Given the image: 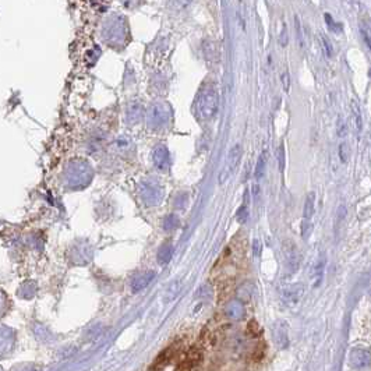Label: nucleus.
<instances>
[{
  "label": "nucleus",
  "mask_w": 371,
  "mask_h": 371,
  "mask_svg": "<svg viewBox=\"0 0 371 371\" xmlns=\"http://www.w3.org/2000/svg\"><path fill=\"white\" fill-rule=\"evenodd\" d=\"M195 106H197V113L201 119L208 120V119L213 117L216 115L218 106H219V97H218L216 89L212 88V87H205L198 94Z\"/></svg>",
  "instance_id": "f257e3e1"
},
{
  "label": "nucleus",
  "mask_w": 371,
  "mask_h": 371,
  "mask_svg": "<svg viewBox=\"0 0 371 371\" xmlns=\"http://www.w3.org/2000/svg\"><path fill=\"white\" fill-rule=\"evenodd\" d=\"M141 198L145 205H158L163 198V187L158 180L148 177L141 183Z\"/></svg>",
  "instance_id": "f03ea898"
},
{
  "label": "nucleus",
  "mask_w": 371,
  "mask_h": 371,
  "mask_svg": "<svg viewBox=\"0 0 371 371\" xmlns=\"http://www.w3.org/2000/svg\"><path fill=\"white\" fill-rule=\"evenodd\" d=\"M91 170L89 168L82 163V162H74L71 163L70 169H69V175H67V179H69V185L74 188H80L82 186L88 185L89 180H91Z\"/></svg>",
  "instance_id": "7ed1b4c3"
},
{
  "label": "nucleus",
  "mask_w": 371,
  "mask_h": 371,
  "mask_svg": "<svg viewBox=\"0 0 371 371\" xmlns=\"http://www.w3.org/2000/svg\"><path fill=\"white\" fill-rule=\"evenodd\" d=\"M241 154H243V150H241V145L240 144H235L232 148L228 152V158H226V162H225V166L222 169L221 175H219V185H223L225 182H228L230 179V176L235 173V170L238 168V162L241 159Z\"/></svg>",
  "instance_id": "20e7f679"
},
{
  "label": "nucleus",
  "mask_w": 371,
  "mask_h": 371,
  "mask_svg": "<svg viewBox=\"0 0 371 371\" xmlns=\"http://www.w3.org/2000/svg\"><path fill=\"white\" fill-rule=\"evenodd\" d=\"M169 110L168 107L162 104H155L151 106L148 110V124L152 129H160L168 123Z\"/></svg>",
  "instance_id": "39448f33"
},
{
  "label": "nucleus",
  "mask_w": 371,
  "mask_h": 371,
  "mask_svg": "<svg viewBox=\"0 0 371 371\" xmlns=\"http://www.w3.org/2000/svg\"><path fill=\"white\" fill-rule=\"evenodd\" d=\"M283 253L286 258V265L291 272H296L300 265V253L293 241H285L283 244Z\"/></svg>",
  "instance_id": "423d86ee"
},
{
  "label": "nucleus",
  "mask_w": 371,
  "mask_h": 371,
  "mask_svg": "<svg viewBox=\"0 0 371 371\" xmlns=\"http://www.w3.org/2000/svg\"><path fill=\"white\" fill-rule=\"evenodd\" d=\"M203 362V352L198 347H191L180 364V371H197Z\"/></svg>",
  "instance_id": "0eeeda50"
},
{
  "label": "nucleus",
  "mask_w": 371,
  "mask_h": 371,
  "mask_svg": "<svg viewBox=\"0 0 371 371\" xmlns=\"http://www.w3.org/2000/svg\"><path fill=\"white\" fill-rule=\"evenodd\" d=\"M152 162H154V166L160 172L169 168V150L166 148V145L159 144L158 147H155V150L152 152Z\"/></svg>",
  "instance_id": "6e6552de"
},
{
  "label": "nucleus",
  "mask_w": 371,
  "mask_h": 371,
  "mask_svg": "<svg viewBox=\"0 0 371 371\" xmlns=\"http://www.w3.org/2000/svg\"><path fill=\"white\" fill-rule=\"evenodd\" d=\"M304 293V286L300 283H294L288 288H285L282 292V299L288 306H294L297 304Z\"/></svg>",
  "instance_id": "1a4fd4ad"
},
{
  "label": "nucleus",
  "mask_w": 371,
  "mask_h": 371,
  "mask_svg": "<svg viewBox=\"0 0 371 371\" xmlns=\"http://www.w3.org/2000/svg\"><path fill=\"white\" fill-rule=\"evenodd\" d=\"M154 278H155V272L154 271H147V272H142L138 276H135L132 282V291L134 293L144 291L154 281Z\"/></svg>",
  "instance_id": "9d476101"
},
{
  "label": "nucleus",
  "mask_w": 371,
  "mask_h": 371,
  "mask_svg": "<svg viewBox=\"0 0 371 371\" xmlns=\"http://www.w3.org/2000/svg\"><path fill=\"white\" fill-rule=\"evenodd\" d=\"M173 354H175V346H169V347H166L163 352H160V353L158 354V357L155 359V362H154V364L151 366V370H162L165 366H168L169 363H170V360H172V357H173Z\"/></svg>",
  "instance_id": "9b49d317"
},
{
  "label": "nucleus",
  "mask_w": 371,
  "mask_h": 371,
  "mask_svg": "<svg viewBox=\"0 0 371 371\" xmlns=\"http://www.w3.org/2000/svg\"><path fill=\"white\" fill-rule=\"evenodd\" d=\"M350 359H352L354 367L363 369V367H367L370 363V353L363 349H354L350 354Z\"/></svg>",
  "instance_id": "f8f14e48"
},
{
  "label": "nucleus",
  "mask_w": 371,
  "mask_h": 371,
  "mask_svg": "<svg viewBox=\"0 0 371 371\" xmlns=\"http://www.w3.org/2000/svg\"><path fill=\"white\" fill-rule=\"evenodd\" d=\"M350 113H352V123H353L354 130L357 132H360L363 129L362 109H360V105L354 99L350 101Z\"/></svg>",
  "instance_id": "ddd939ff"
},
{
  "label": "nucleus",
  "mask_w": 371,
  "mask_h": 371,
  "mask_svg": "<svg viewBox=\"0 0 371 371\" xmlns=\"http://www.w3.org/2000/svg\"><path fill=\"white\" fill-rule=\"evenodd\" d=\"M142 115H144V106L135 101V102H132L129 107H127V120L130 123H137L141 120Z\"/></svg>",
  "instance_id": "4468645a"
},
{
  "label": "nucleus",
  "mask_w": 371,
  "mask_h": 371,
  "mask_svg": "<svg viewBox=\"0 0 371 371\" xmlns=\"http://www.w3.org/2000/svg\"><path fill=\"white\" fill-rule=\"evenodd\" d=\"M225 313L232 319H240L244 316V306H243L241 301L238 300L230 301L229 304L226 306V309H225Z\"/></svg>",
  "instance_id": "2eb2a0df"
},
{
  "label": "nucleus",
  "mask_w": 371,
  "mask_h": 371,
  "mask_svg": "<svg viewBox=\"0 0 371 371\" xmlns=\"http://www.w3.org/2000/svg\"><path fill=\"white\" fill-rule=\"evenodd\" d=\"M173 253H175V247L173 244L170 243H165L162 244L158 250V254H157V260L160 265H166L172 260L173 257Z\"/></svg>",
  "instance_id": "dca6fc26"
},
{
  "label": "nucleus",
  "mask_w": 371,
  "mask_h": 371,
  "mask_svg": "<svg viewBox=\"0 0 371 371\" xmlns=\"http://www.w3.org/2000/svg\"><path fill=\"white\" fill-rule=\"evenodd\" d=\"M314 210H316V193L311 191L306 197V203H304V208H303V218H304V221L309 222L311 219V216L314 215Z\"/></svg>",
  "instance_id": "f3484780"
},
{
  "label": "nucleus",
  "mask_w": 371,
  "mask_h": 371,
  "mask_svg": "<svg viewBox=\"0 0 371 371\" xmlns=\"http://www.w3.org/2000/svg\"><path fill=\"white\" fill-rule=\"evenodd\" d=\"M266 160H268V152H266V151H263L261 155L258 157L256 170H254V176H256L257 180H260V179L264 177L265 169H266Z\"/></svg>",
  "instance_id": "a211bd4d"
},
{
  "label": "nucleus",
  "mask_w": 371,
  "mask_h": 371,
  "mask_svg": "<svg viewBox=\"0 0 371 371\" xmlns=\"http://www.w3.org/2000/svg\"><path fill=\"white\" fill-rule=\"evenodd\" d=\"M318 38H319V44H321V49H322L324 54L327 57H332L334 56V45L331 42V39L325 34H319Z\"/></svg>",
  "instance_id": "6ab92c4d"
},
{
  "label": "nucleus",
  "mask_w": 371,
  "mask_h": 371,
  "mask_svg": "<svg viewBox=\"0 0 371 371\" xmlns=\"http://www.w3.org/2000/svg\"><path fill=\"white\" fill-rule=\"evenodd\" d=\"M276 329H278V332L275 331V341H276V344H279V346L285 347V346L288 344V334H286V328L283 327V325H278Z\"/></svg>",
  "instance_id": "aec40b11"
},
{
  "label": "nucleus",
  "mask_w": 371,
  "mask_h": 371,
  "mask_svg": "<svg viewBox=\"0 0 371 371\" xmlns=\"http://www.w3.org/2000/svg\"><path fill=\"white\" fill-rule=\"evenodd\" d=\"M179 226V218H177L176 215H173V213H170L168 215L166 218H165V221H163V229L165 230H175Z\"/></svg>",
  "instance_id": "412c9836"
},
{
  "label": "nucleus",
  "mask_w": 371,
  "mask_h": 371,
  "mask_svg": "<svg viewBox=\"0 0 371 371\" xmlns=\"http://www.w3.org/2000/svg\"><path fill=\"white\" fill-rule=\"evenodd\" d=\"M360 32H362L363 39H364V42L366 45L369 46V49L371 51V28L370 26H367L366 23H362L360 24Z\"/></svg>",
  "instance_id": "4be33fe9"
},
{
  "label": "nucleus",
  "mask_w": 371,
  "mask_h": 371,
  "mask_svg": "<svg viewBox=\"0 0 371 371\" xmlns=\"http://www.w3.org/2000/svg\"><path fill=\"white\" fill-rule=\"evenodd\" d=\"M236 218H238V221L240 222V223H244V222H247V219H248L247 204H244L243 207H240V208H238V213H236Z\"/></svg>",
  "instance_id": "5701e85b"
},
{
  "label": "nucleus",
  "mask_w": 371,
  "mask_h": 371,
  "mask_svg": "<svg viewBox=\"0 0 371 371\" xmlns=\"http://www.w3.org/2000/svg\"><path fill=\"white\" fill-rule=\"evenodd\" d=\"M339 158L342 162H347V159H349V147H347V144L346 142H342L341 145H339Z\"/></svg>",
  "instance_id": "b1692460"
},
{
  "label": "nucleus",
  "mask_w": 371,
  "mask_h": 371,
  "mask_svg": "<svg viewBox=\"0 0 371 371\" xmlns=\"http://www.w3.org/2000/svg\"><path fill=\"white\" fill-rule=\"evenodd\" d=\"M294 26H296V34H297V41H299V45L303 46L304 45V41H303V34H301V26H300V20L296 16L294 17Z\"/></svg>",
  "instance_id": "393cba45"
},
{
  "label": "nucleus",
  "mask_w": 371,
  "mask_h": 371,
  "mask_svg": "<svg viewBox=\"0 0 371 371\" xmlns=\"http://www.w3.org/2000/svg\"><path fill=\"white\" fill-rule=\"evenodd\" d=\"M247 331L251 334L253 336H257L260 332H261V329H260V327H258V324H257V321H250L248 322V327H247Z\"/></svg>",
  "instance_id": "a878e982"
},
{
  "label": "nucleus",
  "mask_w": 371,
  "mask_h": 371,
  "mask_svg": "<svg viewBox=\"0 0 371 371\" xmlns=\"http://www.w3.org/2000/svg\"><path fill=\"white\" fill-rule=\"evenodd\" d=\"M281 80H282L283 89H285L286 92H289V88H291V77H289V73L285 71L282 74V77H281Z\"/></svg>",
  "instance_id": "bb28decb"
},
{
  "label": "nucleus",
  "mask_w": 371,
  "mask_h": 371,
  "mask_svg": "<svg viewBox=\"0 0 371 371\" xmlns=\"http://www.w3.org/2000/svg\"><path fill=\"white\" fill-rule=\"evenodd\" d=\"M278 159H279V169H281V172H283V169H285V147L283 145H281L278 150Z\"/></svg>",
  "instance_id": "cd10ccee"
},
{
  "label": "nucleus",
  "mask_w": 371,
  "mask_h": 371,
  "mask_svg": "<svg viewBox=\"0 0 371 371\" xmlns=\"http://www.w3.org/2000/svg\"><path fill=\"white\" fill-rule=\"evenodd\" d=\"M338 132H339L341 137H344L346 134V124L342 120V116H339V119H338Z\"/></svg>",
  "instance_id": "c85d7f7f"
},
{
  "label": "nucleus",
  "mask_w": 371,
  "mask_h": 371,
  "mask_svg": "<svg viewBox=\"0 0 371 371\" xmlns=\"http://www.w3.org/2000/svg\"><path fill=\"white\" fill-rule=\"evenodd\" d=\"M324 17H325V20H327V24H328V26L331 28V29H334V31H336V28H338V29H341V26H335L334 20H332V17H331L329 14H325Z\"/></svg>",
  "instance_id": "c756f323"
},
{
  "label": "nucleus",
  "mask_w": 371,
  "mask_h": 371,
  "mask_svg": "<svg viewBox=\"0 0 371 371\" xmlns=\"http://www.w3.org/2000/svg\"><path fill=\"white\" fill-rule=\"evenodd\" d=\"M281 45L282 46H286L288 45V34H286V26H283L282 34H281Z\"/></svg>",
  "instance_id": "7c9ffc66"
},
{
  "label": "nucleus",
  "mask_w": 371,
  "mask_h": 371,
  "mask_svg": "<svg viewBox=\"0 0 371 371\" xmlns=\"http://www.w3.org/2000/svg\"><path fill=\"white\" fill-rule=\"evenodd\" d=\"M253 248H254V256H256V257L260 256L261 246H260V241H258V240H256V241H254V246H253Z\"/></svg>",
  "instance_id": "2f4dec72"
}]
</instances>
